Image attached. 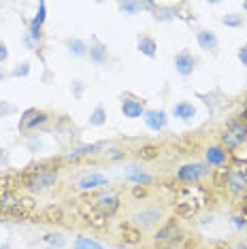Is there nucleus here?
<instances>
[{
  "mask_svg": "<svg viewBox=\"0 0 247 249\" xmlns=\"http://www.w3.org/2000/svg\"><path fill=\"white\" fill-rule=\"evenodd\" d=\"M237 58H239V62L243 66H247V43L245 45H241L239 47V52H237Z\"/></svg>",
  "mask_w": 247,
  "mask_h": 249,
  "instance_id": "35",
  "label": "nucleus"
},
{
  "mask_svg": "<svg viewBox=\"0 0 247 249\" xmlns=\"http://www.w3.org/2000/svg\"><path fill=\"white\" fill-rule=\"evenodd\" d=\"M230 222H232L234 230H239V232L247 228V219L243 217V215H232V219H230Z\"/></svg>",
  "mask_w": 247,
  "mask_h": 249,
  "instance_id": "33",
  "label": "nucleus"
},
{
  "mask_svg": "<svg viewBox=\"0 0 247 249\" xmlns=\"http://www.w3.org/2000/svg\"><path fill=\"white\" fill-rule=\"evenodd\" d=\"M234 249H247V245H245V243H237V245H234Z\"/></svg>",
  "mask_w": 247,
  "mask_h": 249,
  "instance_id": "42",
  "label": "nucleus"
},
{
  "mask_svg": "<svg viewBox=\"0 0 247 249\" xmlns=\"http://www.w3.org/2000/svg\"><path fill=\"white\" fill-rule=\"evenodd\" d=\"M181 236V230H179L177 222H168L166 226H162V228L156 232V243H175V239Z\"/></svg>",
  "mask_w": 247,
  "mask_h": 249,
  "instance_id": "17",
  "label": "nucleus"
},
{
  "mask_svg": "<svg viewBox=\"0 0 247 249\" xmlns=\"http://www.w3.org/2000/svg\"><path fill=\"white\" fill-rule=\"evenodd\" d=\"M79 190L83 192H92V190H98V188H105V185H109V177L98 171H92L88 175H83V177L79 179Z\"/></svg>",
  "mask_w": 247,
  "mask_h": 249,
  "instance_id": "10",
  "label": "nucleus"
},
{
  "mask_svg": "<svg viewBox=\"0 0 247 249\" xmlns=\"http://www.w3.org/2000/svg\"><path fill=\"white\" fill-rule=\"evenodd\" d=\"M43 243L49 249H62L66 245V236L62 234V232H47V234L43 236Z\"/></svg>",
  "mask_w": 247,
  "mask_h": 249,
  "instance_id": "24",
  "label": "nucleus"
},
{
  "mask_svg": "<svg viewBox=\"0 0 247 249\" xmlns=\"http://www.w3.org/2000/svg\"><path fill=\"white\" fill-rule=\"evenodd\" d=\"M158 154H160L158 145H145V147H141V151H139V158H141V160H154V158H158Z\"/></svg>",
  "mask_w": 247,
  "mask_h": 249,
  "instance_id": "29",
  "label": "nucleus"
},
{
  "mask_svg": "<svg viewBox=\"0 0 247 249\" xmlns=\"http://www.w3.org/2000/svg\"><path fill=\"white\" fill-rule=\"evenodd\" d=\"M205 162L209 164V166H226L228 162V151L224 149V147H207L205 149Z\"/></svg>",
  "mask_w": 247,
  "mask_h": 249,
  "instance_id": "16",
  "label": "nucleus"
},
{
  "mask_svg": "<svg viewBox=\"0 0 247 249\" xmlns=\"http://www.w3.org/2000/svg\"><path fill=\"white\" fill-rule=\"evenodd\" d=\"M28 75H30V62H19V64L11 71V77H15V79H26Z\"/></svg>",
  "mask_w": 247,
  "mask_h": 249,
  "instance_id": "31",
  "label": "nucleus"
},
{
  "mask_svg": "<svg viewBox=\"0 0 247 249\" xmlns=\"http://www.w3.org/2000/svg\"><path fill=\"white\" fill-rule=\"evenodd\" d=\"M122 239H124V243H139L141 241V230L137 228L134 224H124L122 226Z\"/></svg>",
  "mask_w": 247,
  "mask_h": 249,
  "instance_id": "25",
  "label": "nucleus"
},
{
  "mask_svg": "<svg viewBox=\"0 0 247 249\" xmlns=\"http://www.w3.org/2000/svg\"><path fill=\"white\" fill-rule=\"evenodd\" d=\"M103 143H89V145H81L79 149H75L72 154L66 156V160H75V158H81V156H92V154H98L103 149Z\"/></svg>",
  "mask_w": 247,
  "mask_h": 249,
  "instance_id": "23",
  "label": "nucleus"
},
{
  "mask_svg": "<svg viewBox=\"0 0 247 249\" xmlns=\"http://www.w3.org/2000/svg\"><path fill=\"white\" fill-rule=\"evenodd\" d=\"M120 109H122V115L128 117V120H139V117L145 115V100L143 98H137L132 94H124L122 96V103H120Z\"/></svg>",
  "mask_w": 247,
  "mask_h": 249,
  "instance_id": "3",
  "label": "nucleus"
},
{
  "mask_svg": "<svg viewBox=\"0 0 247 249\" xmlns=\"http://www.w3.org/2000/svg\"><path fill=\"white\" fill-rule=\"evenodd\" d=\"M143 122L151 132H162L168 126V113L164 109H147L143 115Z\"/></svg>",
  "mask_w": 247,
  "mask_h": 249,
  "instance_id": "6",
  "label": "nucleus"
},
{
  "mask_svg": "<svg viewBox=\"0 0 247 249\" xmlns=\"http://www.w3.org/2000/svg\"><path fill=\"white\" fill-rule=\"evenodd\" d=\"M117 9L126 15H137L139 11L143 9H156V2H130V0H124V2H117Z\"/></svg>",
  "mask_w": 247,
  "mask_h": 249,
  "instance_id": "21",
  "label": "nucleus"
},
{
  "mask_svg": "<svg viewBox=\"0 0 247 249\" xmlns=\"http://www.w3.org/2000/svg\"><path fill=\"white\" fill-rule=\"evenodd\" d=\"M162 219V211L160 209H143V211H137L132 215V224L137 226L139 230H149L154 226H158Z\"/></svg>",
  "mask_w": 247,
  "mask_h": 249,
  "instance_id": "4",
  "label": "nucleus"
},
{
  "mask_svg": "<svg viewBox=\"0 0 247 249\" xmlns=\"http://www.w3.org/2000/svg\"><path fill=\"white\" fill-rule=\"evenodd\" d=\"M7 79V72H4V69H0V81H4Z\"/></svg>",
  "mask_w": 247,
  "mask_h": 249,
  "instance_id": "41",
  "label": "nucleus"
},
{
  "mask_svg": "<svg viewBox=\"0 0 247 249\" xmlns=\"http://www.w3.org/2000/svg\"><path fill=\"white\" fill-rule=\"evenodd\" d=\"M15 111V107L13 105H9V103H0V117H7V115H11V113Z\"/></svg>",
  "mask_w": 247,
  "mask_h": 249,
  "instance_id": "34",
  "label": "nucleus"
},
{
  "mask_svg": "<svg viewBox=\"0 0 247 249\" xmlns=\"http://www.w3.org/2000/svg\"><path fill=\"white\" fill-rule=\"evenodd\" d=\"M47 215L52 217V222H58V219L62 217V211H60V209H49Z\"/></svg>",
  "mask_w": 247,
  "mask_h": 249,
  "instance_id": "39",
  "label": "nucleus"
},
{
  "mask_svg": "<svg viewBox=\"0 0 247 249\" xmlns=\"http://www.w3.org/2000/svg\"><path fill=\"white\" fill-rule=\"evenodd\" d=\"M45 19H47V2L41 0V2H38L36 13H35V18H32L30 24H28V35L35 38L36 43L41 41V36H43V24H45Z\"/></svg>",
  "mask_w": 247,
  "mask_h": 249,
  "instance_id": "7",
  "label": "nucleus"
},
{
  "mask_svg": "<svg viewBox=\"0 0 247 249\" xmlns=\"http://www.w3.org/2000/svg\"><path fill=\"white\" fill-rule=\"evenodd\" d=\"M154 19L156 21H171V19H175V9H171V7H156L154 9Z\"/></svg>",
  "mask_w": 247,
  "mask_h": 249,
  "instance_id": "28",
  "label": "nucleus"
},
{
  "mask_svg": "<svg viewBox=\"0 0 247 249\" xmlns=\"http://www.w3.org/2000/svg\"><path fill=\"white\" fill-rule=\"evenodd\" d=\"M94 211H96L100 217H111L117 209H120V198H117L115 194H106V196H100L96 202H94Z\"/></svg>",
  "mask_w": 247,
  "mask_h": 249,
  "instance_id": "9",
  "label": "nucleus"
},
{
  "mask_svg": "<svg viewBox=\"0 0 247 249\" xmlns=\"http://www.w3.org/2000/svg\"><path fill=\"white\" fill-rule=\"evenodd\" d=\"M171 115L175 117V120H179V122L190 124V122H194V117H196V107L190 103V100H179V103L173 105Z\"/></svg>",
  "mask_w": 247,
  "mask_h": 249,
  "instance_id": "13",
  "label": "nucleus"
},
{
  "mask_svg": "<svg viewBox=\"0 0 247 249\" xmlns=\"http://www.w3.org/2000/svg\"><path fill=\"white\" fill-rule=\"evenodd\" d=\"M4 164H9V151L0 147V166H4Z\"/></svg>",
  "mask_w": 247,
  "mask_h": 249,
  "instance_id": "38",
  "label": "nucleus"
},
{
  "mask_svg": "<svg viewBox=\"0 0 247 249\" xmlns=\"http://www.w3.org/2000/svg\"><path fill=\"white\" fill-rule=\"evenodd\" d=\"M109 156L113 158V160H120V158H124V151L122 149H115V147H113V149H109Z\"/></svg>",
  "mask_w": 247,
  "mask_h": 249,
  "instance_id": "40",
  "label": "nucleus"
},
{
  "mask_svg": "<svg viewBox=\"0 0 247 249\" xmlns=\"http://www.w3.org/2000/svg\"><path fill=\"white\" fill-rule=\"evenodd\" d=\"M71 89H72V96H75V98L79 100L81 96H83V92H86V83H83V81H72Z\"/></svg>",
  "mask_w": 247,
  "mask_h": 249,
  "instance_id": "32",
  "label": "nucleus"
},
{
  "mask_svg": "<svg viewBox=\"0 0 247 249\" xmlns=\"http://www.w3.org/2000/svg\"><path fill=\"white\" fill-rule=\"evenodd\" d=\"M72 249H105V245L92 236H86V234H79L72 243Z\"/></svg>",
  "mask_w": 247,
  "mask_h": 249,
  "instance_id": "22",
  "label": "nucleus"
},
{
  "mask_svg": "<svg viewBox=\"0 0 247 249\" xmlns=\"http://www.w3.org/2000/svg\"><path fill=\"white\" fill-rule=\"evenodd\" d=\"M226 185L234 196L245 194L247 192V175L243 171H228L226 175Z\"/></svg>",
  "mask_w": 247,
  "mask_h": 249,
  "instance_id": "14",
  "label": "nucleus"
},
{
  "mask_svg": "<svg viewBox=\"0 0 247 249\" xmlns=\"http://www.w3.org/2000/svg\"><path fill=\"white\" fill-rule=\"evenodd\" d=\"M55 181H58V168H53V166H41L38 171H35L30 177L26 179V185L30 190L41 192V190L52 188Z\"/></svg>",
  "mask_w": 247,
  "mask_h": 249,
  "instance_id": "2",
  "label": "nucleus"
},
{
  "mask_svg": "<svg viewBox=\"0 0 247 249\" xmlns=\"http://www.w3.org/2000/svg\"><path fill=\"white\" fill-rule=\"evenodd\" d=\"M49 122V115L45 111H38V109H28L24 115H21V122H19V130H36L38 126H45Z\"/></svg>",
  "mask_w": 247,
  "mask_h": 249,
  "instance_id": "8",
  "label": "nucleus"
},
{
  "mask_svg": "<svg viewBox=\"0 0 247 249\" xmlns=\"http://www.w3.org/2000/svg\"><path fill=\"white\" fill-rule=\"evenodd\" d=\"M194 69H196V58L192 55V52L181 49V52L175 55V71L181 77H190L194 72Z\"/></svg>",
  "mask_w": 247,
  "mask_h": 249,
  "instance_id": "11",
  "label": "nucleus"
},
{
  "mask_svg": "<svg viewBox=\"0 0 247 249\" xmlns=\"http://www.w3.org/2000/svg\"><path fill=\"white\" fill-rule=\"evenodd\" d=\"M66 49L72 58H88V43L83 38H77V36H71L66 38Z\"/></svg>",
  "mask_w": 247,
  "mask_h": 249,
  "instance_id": "19",
  "label": "nucleus"
},
{
  "mask_svg": "<svg viewBox=\"0 0 247 249\" xmlns=\"http://www.w3.org/2000/svg\"><path fill=\"white\" fill-rule=\"evenodd\" d=\"M26 147H28V151H32V154H38V151L43 149V139H41V134H32V137H28Z\"/></svg>",
  "mask_w": 247,
  "mask_h": 249,
  "instance_id": "30",
  "label": "nucleus"
},
{
  "mask_svg": "<svg viewBox=\"0 0 247 249\" xmlns=\"http://www.w3.org/2000/svg\"><path fill=\"white\" fill-rule=\"evenodd\" d=\"M196 43H198V47L203 49V52H217V45H220L215 32H211V30H198L196 32Z\"/></svg>",
  "mask_w": 247,
  "mask_h": 249,
  "instance_id": "18",
  "label": "nucleus"
},
{
  "mask_svg": "<svg viewBox=\"0 0 247 249\" xmlns=\"http://www.w3.org/2000/svg\"><path fill=\"white\" fill-rule=\"evenodd\" d=\"M89 126H94V128H100V126H105L106 124V109L103 105H98V107H94V111L89 113Z\"/></svg>",
  "mask_w": 247,
  "mask_h": 249,
  "instance_id": "26",
  "label": "nucleus"
},
{
  "mask_svg": "<svg viewBox=\"0 0 247 249\" xmlns=\"http://www.w3.org/2000/svg\"><path fill=\"white\" fill-rule=\"evenodd\" d=\"M209 168L205 164H198V162H190V164H183V166L177 168V179L183 181V183H196L200 181L207 175Z\"/></svg>",
  "mask_w": 247,
  "mask_h": 249,
  "instance_id": "5",
  "label": "nucleus"
},
{
  "mask_svg": "<svg viewBox=\"0 0 247 249\" xmlns=\"http://www.w3.org/2000/svg\"><path fill=\"white\" fill-rule=\"evenodd\" d=\"M0 249H13V247H11L9 243H0Z\"/></svg>",
  "mask_w": 247,
  "mask_h": 249,
  "instance_id": "43",
  "label": "nucleus"
},
{
  "mask_svg": "<svg viewBox=\"0 0 247 249\" xmlns=\"http://www.w3.org/2000/svg\"><path fill=\"white\" fill-rule=\"evenodd\" d=\"M88 58L92 64H96V66H103L109 62V47H106L105 43H100V41H94L92 45H89V49H88Z\"/></svg>",
  "mask_w": 247,
  "mask_h": 249,
  "instance_id": "15",
  "label": "nucleus"
},
{
  "mask_svg": "<svg viewBox=\"0 0 247 249\" xmlns=\"http://www.w3.org/2000/svg\"><path fill=\"white\" fill-rule=\"evenodd\" d=\"M21 43L26 45V49H35V47H36V41H35V38H32L30 35H28V32H26L24 36H21Z\"/></svg>",
  "mask_w": 247,
  "mask_h": 249,
  "instance_id": "36",
  "label": "nucleus"
},
{
  "mask_svg": "<svg viewBox=\"0 0 247 249\" xmlns=\"http://www.w3.org/2000/svg\"><path fill=\"white\" fill-rule=\"evenodd\" d=\"M247 141V126L243 122L234 120L230 122L226 128H224L222 132V145L226 147V149H237Z\"/></svg>",
  "mask_w": 247,
  "mask_h": 249,
  "instance_id": "1",
  "label": "nucleus"
},
{
  "mask_svg": "<svg viewBox=\"0 0 247 249\" xmlns=\"http://www.w3.org/2000/svg\"><path fill=\"white\" fill-rule=\"evenodd\" d=\"M137 49H139V53L145 55V58H156V55H158V43H156V38H151V36H139Z\"/></svg>",
  "mask_w": 247,
  "mask_h": 249,
  "instance_id": "20",
  "label": "nucleus"
},
{
  "mask_svg": "<svg viewBox=\"0 0 247 249\" xmlns=\"http://www.w3.org/2000/svg\"><path fill=\"white\" fill-rule=\"evenodd\" d=\"M241 215H243V217L247 219V202H243V213H241Z\"/></svg>",
  "mask_w": 247,
  "mask_h": 249,
  "instance_id": "44",
  "label": "nucleus"
},
{
  "mask_svg": "<svg viewBox=\"0 0 247 249\" xmlns=\"http://www.w3.org/2000/svg\"><path fill=\"white\" fill-rule=\"evenodd\" d=\"M47 249H49V247H47Z\"/></svg>",
  "mask_w": 247,
  "mask_h": 249,
  "instance_id": "46",
  "label": "nucleus"
},
{
  "mask_svg": "<svg viewBox=\"0 0 247 249\" xmlns=\"http://www.w3.org/2000/svg\"><path fill=\"white\" fill-rule=\"evenodd\" d=\"M222 24L226 28H243L245 26V18L241 13H226L222 18Z\"/></svg>",
  "mask_w": 247,
  "mask_h": 249,
  "instance_id": "27",
  "label": "nucleus"
},
{
  "mask_svg": "<svg viewBox=\"0 0 247 249\" xmlns=\"http://www.w3.org/2000/svg\"><path fill=\"white\" fill-rule=\"evenodd\" d=\"M7 58H9V47L0 41V62H7Z\"/></svg>",
  "mask_w": 247,
  "mask_h": 249,
  "instance_id": "37",
  "label": "nucleus"
},
{
  "mask_svg": "<svg viewBox=\"0 0 247 249\" xmlns=\"http://www.w3.org/2000/svg\"><path fill=\"white\" fill-rule=\"evenodd\" d=\"M124 179L130 181L134 185H147V183H151L154 177H151L149 173H145L139 164H128V166H124Z\"/></svg>",
  "mask_w": 247,
  "mask_h": 249,
  "instance_id": "12",
  "label": "nucleus"
},
{
  "mask_svg": "<svg viewBox=\"0 0 247 249\" xmlns=\"http://www.w3.org/2000/svg\"><path fill=\"white\" fill-rule=\"evenodd\" d=\"M243 11H245V13H247V2H243Z\"/></svg>",
  "mask_w": 247,
  "mask_h": 249,
  "instance_id": "45",
  "label": "nucleus"
}]
</instances>
